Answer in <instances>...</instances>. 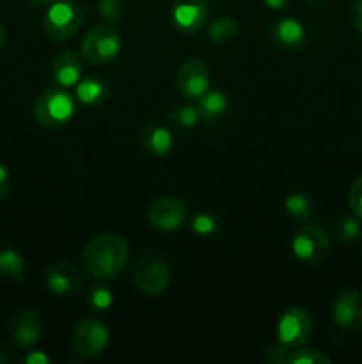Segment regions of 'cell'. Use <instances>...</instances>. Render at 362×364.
<instances>
[{"mask_svg": "<svg viewBox=\"0 0 362 364\" xmlns=\"http://www.w3.org/2000/svg\"><path fill=\"white\" fill-rule=\"evenodd\" d=\"M130 256L126 240L116 233H102L92 237L82 251V262L87 272L96 279H110L124 269Z\"/></svg>", "mask_w": 362, "mask_h": 364, "instance_id": "cell-1", "label": "cell"}, {"mask_svg": "<svg viewBox=\"0 0 362 364\" xmlns=\"http://www.w3.org/2000/svg\"><path fill=\"white\" fill-rule=\"evenodd\" d=\"M77 112V100L62 87L43 91L34 102V119L45 128H60Z\"/></svg>", "mask_w": 362, "mask_h": 364, "instance_id": "cell-2", "label": "cell"}, {"mask_svg": "<svg viewBox=\"0 0 362 364\" xmlns=\"http://www.w3.org/2000/svg\"><path fill=\"white\" fill-rule=\"evenodd\" d=\"M135 288L146 297H160L170 284V269L165 258L156 252H144L138 256L131 270Z\"/></svg>", "mask_w": 362, "mask_h": 364, "instance_id": "cell-3", "label": "cell"}, {"mask_svg": "<svg viewBox=\"0 0 362 364\" xmlns=\"http://www.w3.org/2000/svg\"><path fill=\"white\" fill-rule=\"evenodd\" d=\"M85 16V7L75 0H53L43 18L46 36L53 41H66L77 34Z\"/></svg>", "mask_w": 362, "mask_h": 364, "instance_id": "cell-4", "label": "cell"}, {"mask_svg": "<svg viewBox=\"0 0 362 364\" xmlns=\"http://www.w3.org/2000/svg\"><path fill=\"white\" fill-rule=\"evenodd\" d=\"M123 46L121 34L109 23L92 27L80 43L82 55L91 64H106L117 57Z\"/></svg>", "mask_w": 362, "mask_h": 364, "instance_id": "cell-5", "label": "cell"}, {"mask_svg": "<svg viewBox=\"0 0 362 364\" xmlns=\"http://www.w3.org/2000/svg\"><path fill=\"white\" fill-rule=\"evenodd\" d=\"M291 251L300 262L316 265L323 262L330 251V240L327 231L322 226L312 223H305L295 231L291 240Z\"/></svg>", "mask_w": 362, "mask_h": 364, "instance_id": "cell-6", "label": "cell"}, {"mask_svg": "<svg viewBox=\"0 0 362 364\" xmlns=\"http://www.w3.org/2000/svg\"><path fill=\"white\" fill-rule=\"evenodd\" d=\"M277 341L286 348L302 347L312 336V318L304 308H287L277 320Z\"/></svg>", "mask_w": 362, "mask_h": 364, "instance_id": "cell-7", "label": "cell"}, {"mask_svg": "<svg viewBox=\"0 0 362 364\" xmlns=\"http://www.w3.org/2000/svg\"><path fill=\"white\" fill-rule=\"evenodd\" d=\"M75 350L84 358H99L110 343V333L105 323L98 318H84L73 329Z\"/></svg>", "mask_w": 362, "mask_h": 364, "instance_id": "cell-8", "label": "cell"}, {"mask_svg": "<svg viewBox=\"0 0 362 364\" xmlns=\"http://www.w3.org/2000/svg\"><path fill=\"white\" fill-rule=\"evenodd\" d=\"M209 70L197 57H188L176 71V89L188 100H199L209 89Z\"/></svg>", "mask_w": 362, "mask_h": 364, "instance_id": "cell-9", "label": "cell"}, {"mask_svg": "<svg viewBox=\"0 0 362 364\" xmlns=\"http://www.w3.org/2000/svg\"><path fill=\"white\" fill-rule=\"evenodd\" d=\"M208 0H174L169 11L170 23L177 32L187 36L201 31L208 20Z\"/></svg>", "mask_w": 362, "mask_h": 364, "instance_id": "cell-10", "label": "cell"}, {"mask_svg": "<svg viewBox=\"0 0 362 364\" xmlns=\"http://www.w3.org/2000/svg\"><path fill=\"white\" fill-rule=\"evenodd\" d=\"M188 217L187 205L174 196H162L148 208V223L162 231H176Z\"/></svg>", "mask_w": 362, "mask_h": 364, "instance_id": "cell-11", "label": "cell"}, {"mask_svg": "<svg viewBox=\"0 0 362 364\" xmlns=\"http://www.w3.org/2000/svg\"><path fill=\"white\" fill-rule=\"evenodd\" d=\"M332 318L343 331L362 329V294L358 290H346L336 299Z\"/></svg>", "mask_w": 362, "mask_h": 364, "instance_id": "cell-12", "label": "cell"}, {"mask_svg": "<svg viewBox=\"0 0 362 364\" xmlns=\"http://www.w3.org/2000/svg\"><path fill=\"white\" fill-rule=\"evenodd\" d=\"M268 39L283 52H297L305 43V28L297 18H280L270 25Z\"/></svg>", "mask_w": 362, "mask_h": 364, "instance_id": "cell-13", "label": "cell"}, {"mask_svg": "<svg viewBox=\"0 0 362 364\" xmlns=\"http://www.w3.org/2000/svg\"><path fill=\"white\" fill-rule=\"evenodd\" d=\"M46 288L50 294L59 295H75L82 288L84 281H82L80 270L71 263H53L50 269L46 270Z\"/></svg>", "mask_w": 362, "mask_h": 364, "instance_id": "cell-14", "label": "cell"}, {"mask_svg": "<svg viewBox=\"0 0 362 364\" xmlns=\"http://www.w3.org/2000/svg\"><path fill=\"white\" fill-rule=\"evenodd\" d=\"M9 334L18 347H32L43 334L41 316L32 309H23L11 320Z\"/></svg>", "mask_w": 362, "mask_h": 364, "instance_id": "cell-15", "label": "cell"}, {"mask_svg": "<svg viewBox=\"0 0 362 364\" xmlns=\"http://www.w3.org/2000/svg\"><path fill=\"white\" fill-rule=\"evenodd\" d=\"M82 60L73 52H60L52 60V77L60 87H75L82 80Z\"/></svg>", "mask_w": 362, "mask_h": 364, "instance_id": "cell-16", "label": "cell"}, {"mask_svg": "<svg viewBox=\"0 0 362 364\" xmlns=\"http://www.w3.org/2000/svg\"><path fill=\"white\" fill-rule=\"evenodd\" d=\"M138 141L146 151L156 156L169 155L174 146V137L169 128L158 123H148L146 127H142Z\"/></svg>", "mask_w": 362, "mask_h": 364, "instance_id": "cell-17", "label": "cell"}, {"mask_svg": "<svg viewBox=\"0 0 362 364\" xmlns=\"http://www.w3.org/2000/svg\"><path fill=\"white\" fill-rule=\"evenodd\" d=\"M227 107H229V98H227L226 92L219 91V89H208L199 98L197 103L199 116H201V121H204V123L219 121L227 112Z\"/></svg>", "mask_w": 362, "mask_h": 364, "instance_id": "cell-18", "label": "cell"}, {"mask_svg": "<svg viewBox=\"0 0 362 364\" xmlns=\"http://www.w3.org/2000/svg\"><path fill=\"white\" fill-rule=\"evenodd\" d=\"M77 98L84 105H98L109 92V84L99 77H89L85 80H80L77 85Z\"/></svg>", "mask_w": 362, "mask_h": 364, "instance_id": "cell-19", "label": "cell"}, {"mask_svg": "<svg viewBox=\"0 0 362 364\" xmlns=\"http://www.w3.org/2000/svg\"><path fill=\"white\" fill-rule=\"evenodd\" d=\"M238 32H240V25L234 18L220 16L209 25L208 38L215 45H226V43H231L236 38Z\"/></svg>", "mask_w": 362, "mask_h": 364, "instance_id": "cell-20", "label": "cell"}, {"mask_svg": "<svg viewBox=\"0 0 362 364\" xmlns=\"http://www.w3.org/2000/svg\"><path fill=\"white\" fill-rule=\"evenodd\" d=\"M167 121H169L172 127L188 130V128H194L195 124L201 121V116H199L197 107L177 105L174 107V109H170V112L167 114Z\"/></svg>", "mask_w": 362, "mask_h": 364, "instance_id": "cell-21", "label": "cell"}, {"mask_svg": "<svg viewBox=\"0 0 362 364\" xmlns=\"http://www.w3.org/2000/svg\"><path fill=\"white\" fill-rule=\"evenodd\" d=\"M25 262L21 255H18L14 249H2L0 251V272L7 277L21 281L23 279Z\"/></svg>", "mask_w": 362, "mask_h": 364, "instance_id": "cell-22", "label": "cell"}, {"mask_svg": "<svg viewBox=\"0 0 362 364\" xmlns=\"http://www.w3.org/2000/svg\"><path fill=\"white\" fill-rule=\"evenodd\" d=\"M284 208L291 217L298 220H307L312 215V203L304 192H293L284 201Z\"/></svg>", "mask_w": 362, "mask_h": 364, "instance_id": "cell-23", "label": "cell"}, {"mask_svg": "<svg viewBox=\"0 0 362 364\" xmlns=\"http://www.w3.org/2000/svg\"><path fill=\"white\" fill-rule=\"evenodd\" d=\"M330 364L332 359L325 355L323 352L316 350V348H290L286 355V363L284 364Z\"/></svg>", "mask_w": 362, "mask_h": 364, "instance_id": "cell-24", "label": "cell"}, {"mask_svg": "<svg viewBox=\"0 0 362 364\" xmlns=\"http://www.w3.org/2000/svg\"><path fill=\"white\" fill-rule=\"evenodd\" d=\"M361 235V224L358 219H351V217H343L334 224V237L339 242H353L355 238Z\"/></svg>", "mask_w": 362, "mask_h": 364, "instance_id": "cell-25", "label": "cell"}, {"mask_svg": "<svg viewBox=\"0 0 362 364\" xmlns=\"http://www.w3.org/2000/svg\"><path fill=\"white\" fill-rule=\"evenodd\" d=\"M192 231L202 238L213 237L219 231V220L209 213H197L192 219Z\"/></svg>", "mask_w": 362, "mask_h": 364, "instance_id": "cell-26", "label": "cell"}, {"mask_svg": "<svg viewBox=\"0 0 362 364\" xmlns=\"http://www.w3.org/2000/svg\"><path fill=\"white\" fill-rule=\"evenodd\" d=\"M98 9L106 21L116 23L123 18L124 9H126V0H99Z\"/></svg>", "mask_w": 362, "mask_h": 364, "instance_id": "cell-27", "label": "cell"}, {"mask_svg": "<svg viewBox=\"0 0 362 364\" xmlns=\"http://www.w3.org/2000/svg\"><path fill=\"white\" fill-rule=\"evenodd\" d=\"M348 205H350L353 215L358 220H362V176H358L350 187V192H348Z\"/></svg>", "mask_w": 362, "mask_h": 364, "instance_id": "cell-28", "label": "cell"}, {"mask_svg": "<svg viewBox=\"0 0 362 364\" xmlns=\"http://www.w3.org/2000/svg\"><path fill=\"white\" fill-rule=\"evenodd\" d=\"M89 302L94 309H106L112 304V291L105 287H96L91 290Z\"/></svg>", "mask_w": 362, "mask_h": 364, "instance_id": "cell-29", "label": "cell"}, {"mask_svg": "<svg viewBox=\"0 0 362 364\" xmlns=\"http://www.w3.org/2000/svg\"><path fill=\"white\" fill-rule=\"evenodd\" d=\"M350 14L355 31H357L358 34H362V0H351Z\"/></svg>", "mask_w": 362, "mask_h": 364, "instance_id": "cell-30", "label": "cell"}, {"mask_svg": "<svg viewBox=\"0 0 362 364\" xmlns=\"http://www.w3.org/2000/svg\"><path fill=\"white\" fill-rule=\"evenodd\" d=\"M11 187V180H9V171L6 169L4 164H0V198L7 196Z\"/></svg>", "mask_w": 362, "mask_h": 364, "instance_id": "cell-31", "label": "cell"}, {"mask_svg": "<svg viewBox=\"0 0 362 364\" xmlns=\"http://www.w3.org/2000/svg\"><path fill=\"white\" fill-rule=\"evenodd\" d=\"M23 363L25 364H48L50 359H48V355L45 354V352L32 350L31 354H28L27 358L23 359Z\"/></svg>", "mask_w": 362, "mask_h": 364, "instance_id": "cell-32", "label": "cell"}, {"mask_svg": "<svg viewBox=\"0 0 362 364\" xmlns=\"http://www.w3.org/2000/svg\"><path fill=\"white\" fill-rule=\"evenodd\" d=\"M287 2H290V0H263V4H265L266 7H270V9H273V11L284 9V7L287 6Z\"/></svg>", "mask_w": 362, "mask_h": 364, "instance_id": "cell-33", "label": "cell"}, {"mask_svg": "<svg viewBox=\"0 0 362 364\" xmlns=\"http://www.w3.org/2000/svg\"><path fill=\"white\" fill-rule=\"evenodd\" d=\"M53 0H28V7L31 9H38V7L45 6V4H52Z\"/></svg>", "mask_w": 362, "mask_h": 364, "instance_id": "cell-34", "label": "cell"}, {"mask_svg": "<svg viewBox=\"0 0 362 364\" xmlns=\"http://www.w3.org/2000/svg\"><path fill=\"white\" fill-rule=\"evenodd\" d=\"M4 41H6V31H4L2 23H0V48H2Z\"/></svg>", "mask_w": 362, "mask_h": 364, "instance_id": "cell-35", "label": "cell"}, {"mask_svg": "<svg viewBox=\"0 0 362 364\" xmlns=\"http://www.w3.org/2000/svg\"><path fill=\"white\" fill-rule=\"evenodd\" d=\"M11 361V358L7 354H4V350H0V364H4V363H9Z\"/></svg>", "mask_w": 362, "mask_h": 364, "instance_id": "cell-36", "label": "cell"}, {"mask_svg": "<svg viewBox=\"0 0 362 364\" xmlns=\"http://www.w3.org/2000/svg\"><path fill=\"white\" fill-rule=\"evenodd\" d=\"M311 2H325V0H311Z\"/></svg>", "mask_w": 362, "mask_h": 364, "instance_id": "cell-37", "label": "cell"}]
</instances>
